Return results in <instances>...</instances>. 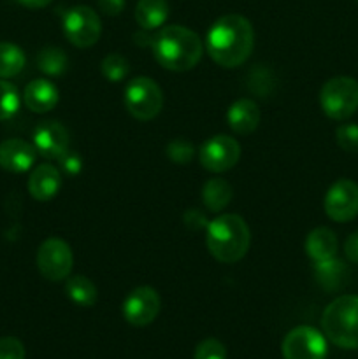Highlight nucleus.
<instances>
[{
	"label": "nucleus",
	"mask_w": 358,
	"mask_h": 359,
	"mask_svg": "<svg viewBox=\"0 0 358 359\" xmlns=\"http://www.w3.org/2000/svg\"><path fill=\"white\" fill-rule=\"evenodd\" d=\"M100 70L105 79L111 81V83H119V81L128 76V60L125 56L118 55V53H112V55H107L102 60Z\"/></svg>",
	"instance_id": "25"
},
{
	"label": "nucleus",
	"mask_w": 358,
	"mask_h": 359,
	"mask_svg": "<svg viewBox=\"0 0 358 359\" xmlns=\"http://www.w3.org/2000/svg\"><path fill=\"white\" fill-rule=\"evenodd\" d=\"M314 276L319 286L325 291L332 293V291H339L347 283V276L350 270L344 265V262L337 259L336 256L325 262L314 263Z\"/></svg>",
	"instance_id": "19"
},
{
	"label": "nucleus",
	"mask_w": 358,
	"mask_h": 359,
	"mask_svg": "<svg viewBox=\"0 0 358 359\" xmlns=\"http://www.w3.org/2000/svg\"><path fill=\"white\" fill-rule=\"evenodd\" d=\"M62 188V174L49 163L37 165L28 177V193L39 202L55 198Z\"/></svg>",
	"instance_id": "15"
},
{
	"label": "nucleus",
	"mask_w": 358,
	"mask_h": 359,
	"mask_svg": "<svg viewBox=\"0 0 358 359\" xmlns=\"http://www.w3.org/2000/svg\"><path fill=\"white\" fill-rule=\"evenodd\" d=\"M326 339L340 349H358V297L343 294L326 305L321 316Z\"/></svg>",
	"instance_id": "4"
},
{
	"label": "nucleus",
	"mask_w": 358,
	"mask_h": 359,
	"mask_svg": "<svg viewBox=\"0 0 358 359\" xmlns=\"http://www.w3.org/2000/svg\"><path fill=\"white\" fill-rule=\"evenodd\" d=\"M125 107L139 121H150L164 107L161 88L150 77H135L126 84Z\"/></svg>",
	"instance_id": "6"
},
{
	"label": "nucleus",
	"mask_w": 358,
	"mask_h": 359,
	"mask_svg": "<svg viewBox=\"0 0 358 359\" xmlns=\"http://www.w3.org/2000/svg\"><path fill=\"white\" fill-rule=\"evenodd\" d=\"M337 248H339V242L330 228H314L305 238V252L314 263L333 258L337 255Z\"/></svg>",
	"instance_id": "18"
},
{
	"label": "nucleus",
	"mask_w": 358,
	"mask_h": 359,
	"mask_svg": "<svg viewBox=\"0 0 358 359\" xmlns=\"http://www.w3.org/2000/svg\"><path fill=\"white\" fill-rule=\"evenodd\" d=\"M344 255L351 263L358 265V231L351 233L344 242Z\"/></svg>",
	"instance_id": "33"
},
{
	"label": "nucleus",
	"mask_w": 358,
	"mask_h": 359,
	"mask_svg": "<svg viewBox=\"0 0 358 359\" xmlns=\"http://www.w3.org/2000/svg\"><path fill=\"white\" fill-rule=\"evenodd\" d=\"M63 34H65L67 41L76 48H91L100 39V18L88 6L70 7L63 14Z\"/></svg>",
	"instance_id": "7"
},
{
	"label": "nucleus",
	"mask_w": 358,
	"mask_h": 359,
	"mask_svg": "<svg viewBox=\"0 0 358 359\" xmlns=\"http://www.w3.org/2000/svg\"><path fill=\"white\" fill-rule=\"evenodd\" d=\"M37 158L34 144L21 139H7L0 144V167L4 170L21 174L30 170Z\"/></svg>",
	"instance_id": "14"
},
{
	"label": "nucleus",
	"mask_w": 358,
	"mask_h": 359,
	"mask_svg": "<svg viewBox=\"0 0 358 359\" xmlns=\"http://www.w3.org/2000/svg\"><path fill=\"white\" fill-rule=\"evenodd\" d=\"M165 153H167V156L171 158L174 163L186 165L192 161L193 154H195V147H193V144L188 142V140L174 139L172 142H168Z\"/></svg>",
	"instance_id": "27"
},
{
	"label": "nucleus",
	"mask_w": 358,
	"mask_h": 359,
	"mask_svg": "<svg viewBox=\"0 0 358 359\" xmlns=\"http://www.w3.org/2000/svg\"><path fill=\"white\" fill-rule=\"evenodd\" d=\"M168 18L167 0H139L135 6V21L142 30L160 28Z\"/></svg>",
	"instance_id": "20"
},
{
	"label": "nucleus",
	"mask_w": 358,
	"mask_h": 359,
	"mask_svg": "<svg viewBox=\"0 0 358 359\" xmlns=\"http://www.w3.org/2000/svg\"><path fill=\"white\" fill-rule=\"evenodd\" d=\"M20 109V93L9 81L0 79V121L13 118Z\"/></svg>",
	"instance_id": "26"
},
{
	"label": "nucleus",
	"mask_w": 358,
	"mask_h": 359,
	"mask_svg": "<svg viewBox=\"0 0 358 359\" xmlns=\"http://www.w3.org/2000/svg\"><path fill=\"white\" fill-rule=\"evenodd\" d=\"M65 294L79 307H91L97 302V287L84 276L69 277L65 283Z\"/></svg>",
	"instance_id": "22"
},
{
	"label": "nucleus",
	"mask_w": 358,
	"mask_h": 359,
	"mask_svg": "<svg viewBox=\"0 0 358 359\" xmlns=\"http://www.w3.org/2000/svg\"><path fill=\"white\" fill-rule=\"evenodd\" d=\"M154 60L172 72H186L197 67L204 55L199 35L181 25H171L158 32L151 42Z\"/></svg>",
	"instance_id": "2"
},
{
	"label": "nucleus",
	"mask_w": 358,
	"mask_h": 359,
	"mask_svg": "<svg viewBox=\"0 0 358 359\" xmlns=\"http://www.w3.org/2000/svg\"><path fill=\"white\" fill-rule=\"evenodd\" d=\"M255 32L249 20L241 14H227L218 18L207 32V55L214 63L225 69L241 67L251 56Z\"/></svg>",
	"instance_id": "1"
},
{
	"label": "nucleus",
	"mask_w": 358,
	"mask_h": 359,
	"mask_svg": "<svg viewBox=\"0 0 358 359\" xmlns=\"http://www.w3.org/2000/svg\"><path fill=\"white\" fill-rule=\"evenodd\" d=\"M200 163L213 174H221L237 165L241 158V146L230 135H214L200 147Z\"/></svg>",
	"instance_id": "10"
},
{
	"label": "nucleus",
	"mask_w": 358,
	"mask_h": 359,
	"mask_svg": "<svg viewBox=\"0 0 358 359\" xmlns=\"http://www.w3.org/2000/svg\"><path fill=\"white\" fill-rule=\"evenodd\" d=\"M232 186L225 179H209L202 188V202L211 212H220L230 203Z\"/></svg>",
	"instance_id": "21"
},
{
	"label": "nucleus",
	"mask_w": 358,
	"mask_h": 359,
	"mask_svg": "<svg viewBox=\"0 0 358 359\" xmlns=\"http://www.w3.org/2000/svg\"><path fill=\"white\" fill-rule=\"evenodd\" d=\"M284 359H325L329 347L323 333L311 326L293 328L283 340Z\"/></svg>",
	"instance_id": "9"
},
{
	"label": "nucleus",
	"mask_w": 358,
	"mask_h": 359,
	"mask_svg": "<svg viewBox=\"0 0 358 359\" xmlns=\"http://www.w3.org/2000/svg\"><path fill=\"white\" fill-rule=\"evenodd\" d=\"M58 88L48 79H35L30 81L25 88L23 100L25 105L30 109L32 112H49L51 109L56 107L58 104Z\"/></svg>",
	"instance_id": "17"
},
{
	"label": "nucleus",
	"mask_w": 358,
	"mask_h": 359,
	"mask_svg": "<svg viewBox=\"0 0 358 359\" xmlns=\"http://www.w3.org/2000/svg\"><path fill=\"white\" fill-rule=\"evenodd\" d=\"M37 65L48 76H62L69 65V58L60 48H44L37 55Z\"/></svg>",
	"instance_id": "24"
},
{
	"label": "nucleus",
	"mask_w": 358,
	"mask_h": 359,
	"mask_svg": "<svg viewBox=\"0 0 358 359\" xmlns=\"http://www.w3.org/2000/svg\"><path fill=\"white\" fill-rule=\"evenodd\" d=\"M74 255L70 245L62 238L51 237L41 244L37 251V269L48 280L67 279L72 272Z\"/></svg>",
	"instance_id": "8"
},
{
	"label": "nucleus",
	"mask_w": 358,
	"mask_h": 359,
	"mask_svg": "<svg viewBox=\"0 0 358 359\" xmlns=\"http://www.w3.org/2000/svg\"><path fill=\"white\" fill-rule=\"evenodd\" d=\"M319 105L330 119L344 121L358 111V81L353 77H332L319 91Z\"/></svg>",
	"instance_id": "5"
},
{
	"label": "nucleus",
	"mask_w": 358,
	"mask_h": 359,
	"mask_svg": "<svg viewBox=\"0 0 358 359\" xmlns=\"http://www.w3.org/2000/svg\"><path fill=\"white\" fill-rule=\"evenodd\" d=\"M260 118H262L260 107L256 105V102L249 100V98H241V100L234 102L227 112L228 126L237 135H249L255 132L260 125Z\"/></svg>",
	"instance_id": "16"
},
{
	"label": "nucleus",
	"mask_w": 358,
	"mask_h": 359,
	"mask_svg": "<svg viewBox=\"0 0 358 359\" xmlns=\"http://www.w3.org/2000/svg\"><path fill=\"white\" fill-rule=\"evenodd\" d=\"M206 244L218 262L237 263L248 252L251 231L241 216L223 214L207 224Z\"/></svg>",
	"instance_id": "3"
},
{
	"label": "nucleus",
	"mask_w": 358,
	"mask_h": 359,
	"mask_svg": "<svg viewBox=\"0 0 358 359\" xmlns=\"http://www.w3.org/2000/svg\"><path fill=\"white\" fill-rule=\"evenodd\" d=\"M18 2L27 9H42V7L49 6L53 0H18Z\"/></svg>",
	"instance_id": "34"
},
{
	"label": "nucleus",
	"mask_w": 358,
	"mask_h": 359,
	"mask_svg": "<svg viewBox=\"0 0 358 359\" xmlns=\"http://www.w3.org/2000/svg\"><path fill=\"white\" fill-rule=\"evenodd\" d=\"M336 140L346 153H358V125L346 123L336 130Z\"/></svg>",
	"instance_id": "28"
},
{
	"label": "nucleus",
	"mask_w": 358,
	"mask_h": 359,
	"mask_svg": "<svg viewBox=\"0 0 358 359\" xmlns=\"http://www.w3.org/2000/svg\"><path fill=\"white\" fill-rule=\"evenodd\" d=\"M357 2H358V0H357Z\"/></svg>",
	"instance_id": "35"
},
{
	"label": "nucleus",
	"mask_w": 358,
	"mask_h": 359,
	"mask_svg": "<svg viewBox=\"0 0 358 359\" xmlns=\"http://www.w3.org/2000/svg\"><path fill=\"white\" fill-rule=\"evenodd\" d=\"M34 146L42 158L60 160L69 151V133L60 123L42 121L34 132Z\"/></svg>",
	"instance_id": "13"
},
{
	"label": "nucleus",
	"mask_w": 358,
	"mask_h": 359,
	"mask_svg": "<svg viewBox=\"0 0 358 359\" xmlns=\"http://www.w3.org/2000/svg\"><path fill=\"white\" fill-rule=\"evenodd\" d=\"M161 300L154 287H135L123 302V316L132 326H147L160 314Z\"/></svg>",
	"instance_id": "12"
},
{
	"label": "nucleus",
	"mask_w": 358,
	"mask_h": 359,
	"mask_svg": "<svg viewBox=\"0 0 358 359\" xmlns=\"http://www.w3.org/2000/svg\"><path fill=\"white\" fill-rule=\"evenodd\" d=\"M58 161L67 175H77L81 170H83V160H81L79 154L72 153V151H67Z\"/></svg>",
	"instance_id": "31"
},
{
	"label": "nucleus",
	"mask_w": 358,
	"mask_h": 359,
	"mask_svg": "<svg viewBox=\"0 0 358 359\" xmlns=\"http://www.w3.org/2000/svg\"><path fill=\"white\" fill-rule=\"evenodd\" d=\"M326 216L336 223H347L358 216V184L351 179H339L325 195Z\"/></svg>",
	"instance_id": "11"
},
{
	"label": "nucleus",
	"mask_w": 358,
	"mask_h": 359,
	"mask_svg": "<svg viewBox=\"0 0 358 359\" xmlns=\"http://www.w3.org/2000/svg\"><path fill=\"white\" fill-rule=\"evenodd\" d=\"M98 9L107 16H118L125 9V0H97Z\"/></svg>",
	"instance_id": "32"
},
{
	"label": "nucleus",
	"mask_w": 358,
	"mask_h": 359,
	"mask_svg": "<svg viewBox=\"0 0 358 359\" xmlns=\"http://www.w3.org/2000/svg\"><path fill=\"white\" fill-rule=\"evenodd\" d=\"M0 359H25V347L14 337L0 339Z\"/></svg>",
	"instance_id": "30"
},
{
	"label": "nucleus",
	"mask_w": 358,
	"mask_h": 359,
	"mask_svg": "<svg viewBox=\"0 0 358 359\" xmlns=\"http://www.w3.org/2000/svg\"><path fill=\"white\" fill-rule=\"evenodd\" d=\"M193 359H227V349L216 339H206L197 346Z\"/></svg>",
	"instance_id": "29"
},
{
	"label": "nucleus",
	"mask_w": 358,
	"mask_h": 359,
	"mask_svg": "<svg viewBox=\"0 0 358 359\" xmlns=\"http://www.w3.org/2000/svg\"><path fill=\"white\" fill-rule=\"evenodd\" d=\"M27 58L21 48L11 42H0V79H9L23 70Z\"/></svg>",
	"instance_id": "23"
}]
</instances>
